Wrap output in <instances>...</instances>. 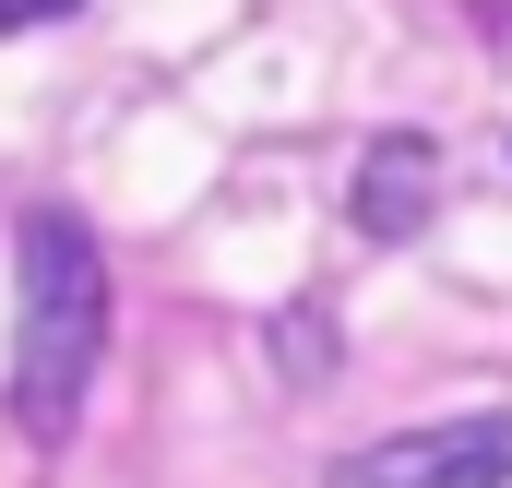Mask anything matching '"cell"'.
Returning <instances> with one entry per match:
<instances>
[{"mask_svg": "<svg viewBox=\"0 0 512 488\" xmlns=\"http://www.w3.org/2000/svg\"><path fill=\"white\" fill-rule=\"evenodd\" d=\"M108 358V250L84 215H24V298H12V417L24 441H72Z\"/></svg>", "mask_w": 512, "mask_h": 488, "instance_id": "obj_1", "label": "cell"}, {"mask_svg": "<svg viewBox=\"0 0 512 488\" xmlns=\"http://www.w3.org/2000/svg\"><path fill=\"white\" fill-rule=\"evenodd\" d=\"M346 488H512V417H441V429H393L370 453H346Z\"/></svg>", "mask_w": 512, "mask_h": 488, "instance_id": "obj_2", "label": "cell"}, {"mask_svg": "<svg viewBox=\"0 0 512 488\" xmlns=\"http://www.w3.org/2000/svg\"><path fill=\"white\" fill-rule=\"evenodd\" d=\"M429 203H441V143H429V131H382V143L358 155V191H346L358 239H417Z\"/></svg>", "mask_w": 512, "mask_h": 488, "instance_id": "obj_3", "label": "cell"}]
</instances>
